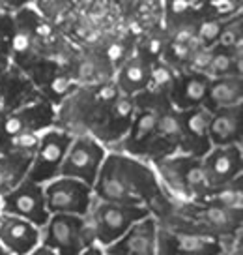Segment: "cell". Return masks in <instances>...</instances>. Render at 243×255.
Segmentation results:
<instances>
[{"instance_id": "7402d4cb", "label": "cell", "mask_w": 243, "mask_h": 255, "mask_svg": "<svg viewBox=\"0 0 243 255\" xmlns=\"http://www.w3.org/2000/svg\"><path fill=\"white\" fill-rule=\"evenodd\" d=\"M157 115L154 113H146V115H142L139 122H137V128H135V139L137 141H142V139H146V137L156 129L157 126Z\"/></svg>"}, {"instance_id": "7c38bea8", "label": "cell", "mask_w": 243, "mask_h": 255, "mask_svg": "<svg viewBox=\"0 0 243 255\" xmlns=\"http://www.w3.org/2000/svg\"><path fill=\"white\" fill-rule=\"evenodd\" d=\"M150 79V68L148 62L142 56H133L127 60L124 70L120 73V85L126 88L127 92H135L142 88Z\"/></svg>"}, {"instance_id": "5b68a950", "label": "cell", "mask_w": 243, "mask_h": 255, "mask_svg": "<svg viewBox=\"0 0 243 255\" xmlns=\"http://www.w3.org/2000/svg\"><path fill=\"white\" fill-rule=\"evenodd\" d=\"M6 212L28 218L36 223L47 222V210L43 207V191L38 184L24 182L19 190L6 197Z\"/></svg>"}, {"instance_id": "484cf974", "label": "cell", "mask_w": 243, "mask_h": 255, "mask_svg": "<svg viewBox=\"0 0 243 255\" xmlns=\"http://www.w3.org/2000/svg\"><path fill=\"white\" fill-rule=\"evenodd\" d=\"M124 56H126V47H124V43L114 41V43H110L109 47H107V58H109L110 62H120Z\"/></svg>"}, {"instance_id": "4316f807", "label": "cell", "mask_w": 243, "mask_h": 255, "mask_svg": "<svg viewBox=\"0 0 243 255\" xmlns=\"http://www.w3.org/2000/svg\"><path fill=\"white\" fill-rule=\"evenodd\" d=\"M13 144H15L17 148H32V146L38 144V137L32 135V133H23L21 131V135H17L13 139Z\"/></svg>"}, {"instance_id": "52a82bcc", "label": "cell", "mask_w": 243, "mask_h": 255, "mask_svg": "<svg viewBox=\"0 0 243 255\" xmlns=\"http://www.w3.org/2000/svg\"><path fill=\"white\" fill-rule=\"evenodd\" d=\"M110 254H131V255H150L156 252V223L154 220H142L133 225L129 231L122 235V240Z\"/></svg>"}, {"instance_id": "e0dca14e", "label": "cell", "mask_w": 243, "mask_h": 255, "mask_svg": "<svg viewBox=\"0 0 243 255\" xmlns=\"http://www.w3.org/2000/svg\"><path fill=\"white\" fill-rule=\"evenodd\" d=\"M223 21L221 19H204L196 24V41L200 45H213L219 38Z\"/></svg>"}, {"instance_id": "ffe728a7", "label": "cell", "mask_w": 243, "mask_h": 255, "mask_svg": "<svg viewBox=\"0 0 243 255\" xmlns=\"http://www.w3.org/2000/svg\"><path fill=\"white\" fill-rule=\"evenodd\" d=\"M156 128L165 137L176 139V137L181 135V128H183V124H181V120L178 119L176 115H172V113H166V115H163V117H159V119H157V126Z\"/></svg>"}, {"instance_id": "8fae6325", "label": "cell", "mask_w": 243, "mask_h": 255, "mask_svg": "<svg viewBox=\"0 0 243 255\" xmlns=\"http://www.w3.org/2000/svg\"><path fill=\"white\" fill-rule=\"evenodd\" d=\"M242 77L238 75H221L217 81L208 85V98L213 105L217 107H232V105L242 104Z\"/></svg>"}, {"instance_id": "30bf717a", "label": "cell", "mask_w": 243, "mask_h": 255, "mask_svg": "<svg viewBox=\"0 0 243 255\" xmlns=\"http://www.w3.org/2000/svg\"><path fill=\"white\" fill-rule=\"evenodd\" d=\"M210 133L212 139L217 144H228L242 133V109L238 105L232 107H223V111L210 122Z\"/></svg>"}, {"instance_id": "f1b7e54d", "label": "cell", "mask_w": 243, "mask_h": 255, "mask_svg": "<svg viewBox=\"0 0 243 255\" xmlns=\"http://www.w3.org/2000/svg\"><path fill=\"white\" fill-rule=\"evenodd\" d=\"M38 2L39 8H43V11L51 13V15L58 13V9H60V0H38Z\"/></svg>"}, {"instance_id": "d6986e66", "label": "cell", "mask_w": 243, "mask_h": 255, "mask_svg": "<svg viewBox=\"0 0 243 255\" xmlns=\"http://www.w3.org/2000/svg\"><path fill=\"white\" fill-rule=\"evenodd\" d=\"M210 122H212V119H210V115L206 111H195L189 115L187 122H185V128L189 129L191 135L202 139V137H206V133H208Z\"/></svg>"}, {"instance_id": "2e32d148", "label": "cell", "mask_w": 243, "mask_h": 255, "mask_svg": "<svg viewBox=\"0 0 243 255\" xmlns=\"http://www.w3.org/2000/svg\"><path fill=\"white\" fill-rule=\"evenodd\" d=\"M242 36H243V24L242 17L238 15V19H232L230 23H223L217 38V45L223 49H234L242 47Z\"/></svg>"}, {"instance_id": "9c48e42d", "label": "cell", "mask_w": 243, "mask_h": 255, "mask_svg": "<svg viewBox=\"0 0 243 255\" xmlns=\"http://www.w3.org/2000/svg\"><path fill=\"white\" fill-rule=\"evenodd\" d=\"M206 175H208V182L210 184H225L227 180L234 178L236 173L242 167V158H240V150L234 146L228 148H221V150L213 152L210 159L206 161Z\"/></svg>"}, {"instance_id": "ba28073f", "label": "cell", "mask_w": 243, "mask_h": 255, "mask_svg": "<svg viewBox=\"0 0 243 255\" xmlns=\"http://www.w3.org/2000/svg\"><path fill=\"white\" fill-rule=\"evenodd\" d=\"M68 144H70V137L64 135V133H56L51 131L43 137L41 141V148L38 152V161H36V167H34V178L36 180H43L55 173V169L62 163L64 154L68 150Z\"/></svg>"}, {"instance_id": "6da1fadb", "label": "cell", "mask_w": 243, "mask_h": 255, "mask_svg": "<svg viewBox=\"0 0 243 255\" xmlns=\"http://www.w3.org/2000/svg\"><path fill=\"white\" fill-rule=\"evenodd\" d=\"M144 216H146V210H141V208L105 203L95 210L92 225H94L95 237L105 244H109L110 240L120 239L129 229L131 223Z\"/></svg>"}, {"instance_id": "cb8c5ba5", "label": "cell", "mask_w": 243, "mask_h": 255, "mask_svg": "<svg viewBox=\"0 0 243 255\" xmlns=\"http://www.w3.org/2000/svg\"><path fill=\"white\" fill-rule=\"evenodd\" d=\"M150 79L157 83V85H170L174 81V75L170 72V68L165 64H157L156 68H150Z\"/></svg>"}, {"instance_id": "8992f818", "label": "cell", "mask_w": 243, "mask_h": 255, "mask_svg": "<svg viewBox=\"0 0 243 255\" xmlns=\"http://www.w3.org/2000/svg\"><path fill=\"white\" fill-rule=\"evenodd\" d=\"M0 242L13 254H26L38 244V229L15 214L0 216Z\"/></svg>"}, {"instance_id": "d4e9b609", "label": "cell", "mask_w": 243, "mask_h": 255, "mask_svg": "<svg viewBox=\"0 0 243 255\" xmlns=\"http://www.w3.org/2000/svg\"><path fill=\"white\" fill-rule=\"evenodd\" d=\"M219 203L225 207L232 208V210H240L242 208V191L238 190H225L219 193Z\"/></svg>"}, {"instance_id": "7a4b0ae2", "label": "cell", "mask_w": 243, "mask_h": 255, "mask_svg": "<svg viewBox=\"0 0 243 255\" xmlns=\"http://www.w3.org/2000/svg\"><path fill=\"white\" fill-rule=\"evenodd\" d=\"M88 188L86 184L73 180V176H66L49 186L47 203L55 212L66 214H84L88 208Z\"/></svg>"}, {"instance_id": "ac0fdd59", "label": "cell", "mask_w": 243, "mask_h": 255, "mask_svg": "<svg viewBox=\"0 0 243 255\" xmlns=\"http://www.w3.org/2000/svg\"><path fill=\"white\" fill-rule=\"evenodd\" d=\"M174 246H176L178 252H185V254H204V252H208V248H212V244L208 240L196 237V235L181 233V235L176 237Z\"/></svg>"}, {"instance_id": "603a6c76", "label": "cell", "mask_w": 243, "mask_h": 255, "mask_svg": "<svg viewBox=\"0 0 243 255\" xmlns=\"http://www.w3.org/2000/svg\"><path fill=\"white\" fill-rule=\"evenodd\" d=\"M133 113V104L126 96L114 98V105H112V120H126L129 115Z\"/></svg>"}, {"instance_id": "4fadbf2b", "label": "cell", "mask_w": 243, "mask_h": 255, "mask_svg": "<svg viewBox=\"0 0 243 255\" xmlns=\"http://www.w3.org/2000/svg\"><path fill=\"white\" fill-rule=\"evenodd\" d=\"M242 68V47L234 49H223L213 51V56L208 64V72L213 75H234L236 72L240 73Z\"/></svg>"}, {"instance_id": "9a60e30c", "label": "cell", "mask_w": 243, "mask_h": 255, "mask_svg": "<svg viewBox=\"0 0 243 255\" xmlns=\"http://www.w3.org/2000/svg\"><path fill=\"white\" fill-rule=\"evenodd\" d=\"M204 220L215 229L227 231L236 225V210L225 207V205H212L204 210Z\"/></svg>"}, {"instance_id": "277c9868", "label": "cell", "mask_w": 243, "mask_h": 255, "mask_svg": "<svg viewBox=\"0 0 243 255\" xmlns=\"http://www.w3.org/2000/svg\"><path fill=\"white\" fill-rule=\"evenodd\" d=\"M82 246V222L77 214H56L47 231V246L53 248L56 254L62 252H77Z\"/></svg>"}, {"instance_id": "83f0119b", "label": "cell", "mask_w": 243, "mask_h": 255, "mask_svg": "<svg viewBox=\"0 0 243 255\" xmlns=\"http://www.w3.org/2000/svg\"><path fill=\"white\" fill-rule=\"evenodd\" d=\"M71 83L68 77H64V75H60V77H56L53 83H51V88H53V92H55L56 96H62L66 94L68 90H70Z\"/></svg>"}, {"instance_id": "5bb4252c", "label": "cell", "mask_w": 243, "mask_h": 255, "mask_svg": "<svg viewBox=\"0 0 243 255\" xmlns=\"http://www.w3.org/2000/svg\"><path fill=\"white\" fill-rule=\"evenodd\" d=\"M208 79L202 75H191L183 81V88H181V104L195 105L200 104L206 98L208 92Z\"/></svg>"}, {"instance_id": "44dd1931", "label": "cell", "mask_w": 243, "mask_h": 255, "mask_svg": "<svg viewBox=\"0 0 243 255\" xmlns=\"http://www.w3.org/2000/svg\"><path fill=\"white\" fill-rule=\"evenodd\" d=\"M208 6L217 17L225 19V17H232L240 13L242 8V0H208Z\"/></svg>"}, {"instance_id": "3957f363", "label": "cell", "mask_w": 243, "mask_h": 255, "mask_svg": "<svg viewBox=\"0 0 243 255\" xmlns=\"http://www.w3.org/2000/svg\"><path fill=\"white\" fill-rule=\"evenodd\" d=\"M101 159V146H97L90 139H81L71 146L68 158L64 159L62 175L77 176V178H82L86 184H92L97 175V167H99Z\"/></svg>"}]
</instances>
